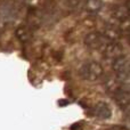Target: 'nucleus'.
<instances>
[{
    "label": "nucleus",
    "mask_w": 130,
    "mask_h": 130,
    "mask_svg": "<svg viewBox=\"0 0 130 130\" xmlns=\"http://www.w3.org/2000/svg\"><path fill=\"white\" fill-rule=\"evenodd\" d=\"M111 130H127V129H126V128H122V127L117 126V127H114V128H112Z\"/></svg>",
    "instance_id": "obj_2"
},
{
    "label": "nucleus",
    "mask_w": 130,
    "mask_h": 130,
    "mask_svg": "<svg viewBox=\"0 0 130 130\" xmlns=\"http://www.w3.org/2000/svg\"><path fill=\"white\" fill-rule=\"evenodd\" d=\"M95 111H96V115H98L102 119H107L111 115V110L106 104H99L98 106H96Z\"/></svg>",
    "instance_id": "obj_1"
}]
</instances>
